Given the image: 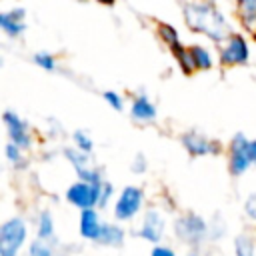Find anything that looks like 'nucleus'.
Returning a JSON list of instances; mask_svg holds the SVG:
<instances>
[{"instance_id": "obj_16", "label": "nucleus", "mask_w": 256, "mask_h": 256, "mask_svg": "<svg viewBox=\"0 0 256 256\" xmlns=\"http://www.w3.org/2000/svg\"><path fill=\"white\" fill-rule=\"evenodd\" d=\"M236 12L240 24L248 32H256V0H236Z\"/></svg>"}, {"instance_id": "obj_34", "label": "nucleus", "mask_w": 256, "mask_h": 256, "mask_svg": "<svg viewBox=\"0 0 256 256\" xmlns=\"http://www.w3.org/2000/svg\"><path fill=\"white\" fill-rule=\"evenodd\" d=\"M190 256H198V254H196V252H192V254H190Z\"/></svg>"}, {"instance_id": "obj_10", "label": "nucleus", "mask_w": 256, "mask_h": 256, "mask_svg": "<svg viewBox=\"0 0 256 256\" xmlns=\"http://www.w3.org/2000/svg\"><path fill=\"white\" fill-rule=\"evenodd\" d=\"M180 144L182 148L192 156V158H200V156H208V154H218L220 152V146L218 142L206 138L202 132H196V130H188L180 136Z\"/></svg>"}, {"instance_id": "obj_6", "label": "nucleus", "mask_w": 256, "mask_h": 256, "mask_svg": "<svg viewBox=\"0 0 256 256\" xmlns=\"http://www.w3.org/2000/svg\"><path fill=\"white\" fill-rule=\"evenodd\" d=\"M104 182V180H102ZM100 182V184H102ZM100 184H90L84 180H76L74 184L68 186L66 190V200L76 206L78 210H88V208H96L100 202Z\"/></svg>"}, {"instance_id": "obj_36", "label": "nucleus", "mask_w": 256, "mask_h": 256, "mask_svg": "<svg viewBox=\"0 0 256 256\" xmlns=\"http://www.w3.org/2000/svg\"><path fill=\"white\" fill-rule=\"evenodd\" d=\"M254 80H256V74H254Z\"/></svg>"}, {"instance_id": "obj_1", "label": "nucleus", "mask_w": 256, "mask_h": 256, "mask_svg": "<svg viewBox=\"0 0 256 256\" xmlns=\"http://www.w3.org/2000/svg\"><path fill=\"white\" fill-rule=\"evenodd\" d=\"M182 16L194 34H202L214 44H224L226 38L234 32L226 14L214 4L206 0H184L182 2Z\"/></svg>"}, {"instance_id": "obj_35", "label": "nucleus", "mask_w": 256, "mask_h": 256, "mask_svg": "<svg viewBox=\"0 0 256 256\" xmlns=\"http://www.w3.org/2000/svg\"><path fill=\"white\" fill-rule=\"evenodd\" d=\"M78 2H88V0H78Z\"/></svg>"}, {"instance_id": "obj_32", "label": "nucleus", "mask_w": 256, "mask_h": 256, "mask_svg": "<svg viewBox=\"0 0 256 256\" xmlns=\"http://www.w3.org/2000/svg\"><path fill=\"white\" fill-rule=\"evenodd\" d=\"M98 4H102V6H114L116 4V0H96Z\"/></svg>"}, {"instance_id": "obj_13", "label": "nucleus", "mask_w": 256, "mask_h": 256, "mask_svg": "<svg viewBox=\"0 0 256 256\" xmlns=\"http://www.w3.org/2000/svg\"><path fill=\"white\" fill-rule=\"evenodd\" d=\"M104 222L98 214L96 208H88V210H80V222H78V230H80V236L90 240V242H96L98 236H100V230H102Z\"/></svg>"}, {"instance_id": "obj_20", "label": "nucleus", "mask_w": 256, "mask_h": 256, "mask_svg": "<svg viewBox=\"0 0 256 256\" xmlns=\"http://www.w3.org/2000/svg\"><path fill=\"white\" fill-rule=\"evenodd\" d=\"M156 34H158V38H160L168 48L180 42V32H178V28H176L174 24H170V22H162V20L156 22Z\"/></svg>"}, {"instance_id": "obj_9", "label": "nucleus", "mask_w": 256, "mask_h": 256, "mask_svg": "<svg viewBox=\"0 0 256 256\" xmlns=\"http://www.w3.org/2000/svg\"><path fill=\"white\" fill-rule=\"evenodd\" d=\"M4 126H6V134L10 138V142H14L16 146H20L22 150H30L32 148V134L28 128V122L24 118H20L14 110H6L2 114Z\"/></svg>"}, {"instance_id": "obj_7", "label": "nucleus", "mask_w": 256, "mask_h": 256, "mask_svg": "<svg viewBox=\"0 0 256 256\" xmlns=\"http://www.w3.org/2000/svg\"><path fill=\"white\" fill-rule=\"evenodd\" d=\"M144 202V190L140 186H124L118 194V200L114 204V216L116 220H132L140 210Z\"/></svg>"}, {"instance_id": "obj_28", "label": "nucleus", "mask_w": 256, "mask_h": 256, "mask_svg": "<svg viewBox=\"0 0 256 256\" xmlns=\"http://www.w3.org/2000/svg\"><path fill=\"white\" fill-rule=\"evenodd\" d=\"M244 214L252 222H256V192H250L246 196V200H244Z\"/></svg>"}, {"instance_id": "obj_27", "label": "nucleus", "mask_w": 256, "mask_h": 256, "mask_svg": "<svg viewBox=\"0 0 256 256\" xmlns=\"http://www.w3.org/2000/svg\"><path fill=\"white\" fill-rule=\"evenodd\" d=\"M112 194H114V186L108 180H104L100 184V202H98V208H106V204L112 198Z\"/></svg>"}, {"instance_id": "obj_12", "label": "nucleus", "mask_w": 256, "mask_h": 256, "mask_svg": "<svg viewBox=\"0 0 256 256\" xmlns=\"http://www.w3.org/2000/svg\"><path fill=\"white\" fill-rule=\"evenodd\" d=\"M0 30L8 38H18L26 32V10L22 6H16L12 10L0 12Z\"/></svg>"}, {"instance_id": "obj_30", "label": "nucleus", "mask_w": 256, "mask_h": 256, "mask_svg": "<svg viewBox=\"0 0 256 256\" xmlns=\"http://www.w3.org/2000/svg\"><path fill=\"white\" fill-rule=\"evenodd\" d=\"M150 256H176V252L170 248V246H162V244H156L150 252Z\"/></svg>"}, {"instance_id": "obj_18", "label": "nucleus", "mask_w": 256, "mask_h": 256, "mask_svg": "<svg viewBox=\"0 0 256 256\" xmlns=\"http://www.w3.org/2000/svg\"><path fill=\"white\" fill-rule=\"evenodd\" d=\"M190 54H192V60H194L196 70H202V72L212 70V66H214V56H212V52H210L206 46H202V44H192V46H190Z\"/></svg>"}, {"instance_id": "obj_33", "label": "nucleus", "mask_w": 256, "mask_h": 256, "mask_svg": "<svg viewBox=\"0 0 256 256\" xmlns=\"http://www.w3.org/2000/svg\"><path fill=\"white\" fill-rule=\"evenodd\" d=\"M206 2H214V4H216V2H218V0H206Z\"/></svg>"}, {"instance_id": "obj_24", "label": "nucleus", "mask_w": 256, "mask_h": 256, "mask_svg": "<svg viewBox=\"0 0 256 256\" xmlns=\"http://www.w3.org/2000/svg\"><path fill=\"white\" fill-rule=\"evenodd\" d=\"M4 154H6V160L16 166V168H24L26 166V158H24V150L20 146H16L14 142H8L6 148H4Z\"/></svg>"}, {"instance_id": "obj_11", "label": "nucleus", "mask_w": 256, "mask_h": 256, "mask_svg": "<svg viewBox=\"0 0 256 256\" xmlns=\"http://www.w3.org/2000/svg\"><path fill=\"white\" fill-rule=\"evenodd\" d=\"M164 228H166V224H164L162 214L158 210L150 208L142 216V222H140V228H138V236L142 240H146V242L158 244L162 240V236H164Z\"/></svg>"}, {"instance_id": "obj_31", "label": "nucleus", "mask_w": 256, "mask_h": 256, "mask_svg": "<svg viewBox=\"0 0 256 256\" xmlns=\"http://www.w3.org/2000/svg\"><path fill=\"white\" fill-rule=\"evenodd\" d=\"M250 158H252V164L256 166V138L250 140Z\"/></svg>"}, {"instance_id": "obj_22", "label": "nucleus", "mask_w": 256, "mask_h": 256, "mask_svg": "<svg viewBox=\"0 0 256 256\" xmlns=\"http://www.w3.org/2000/svg\"><path fill=\"white\" fill-rule=\"evenodd\" d=\"M254 254H256L254 240L248 234H238L234 238V256H254Z\"/></svg>"}, {"instance_id": "obj_2", "label": "nucleus", "mask_w": 256, "mask_h": 256, "mask_svg": "<svg viewBox=\"0 0 256 256\" xmlns=\"http://www.w3.org/2000/svg\"><path fill=\"white\" fill-rule=\"evenodd\" d=\"M174 234L190 246H200L210 234V224L196 212H184L174 222Z\"/></svg>"}, {"instance_id": "obj_8", "label": "nucleus", "mask_w": 256, "mask_h": 256, "mask_svg": "<svg viewBox=\"0 0 256 256\" xmlns=\"http://www.w3.org/2000/svg\"><path fill=\"white\" fill-rule=\"evenodd\" d=\"M64 156L70 162V166L74 168L78 180H84V182H90V184H100L104 180L100 170H96L90 164V158H88L86 152H82V150H78L74 146V148H64Z\"/></svg>"}, {"instance_id": "obj_5", "label": "nucleus", "mask_w": 256, "mask_h": 256, "mask_svg": "<svg viewBox=\"0 0 256 256\" xmlns=\"http://www.w3.org/2000/svg\"><path fill=\"white\" fill-rule=\"evenodd\" d=\"M252 166L250 158V140L244 132H236L230 140V156H228V170L232 176H242Z\"/></svg>"}, {"instance_id": "obj_25", "label": "nucleus", "mask_w": 256, "mask_h": 256, "mask_svg": "<svg viewBox=\"0 0 256 256\" xmlns=\"http://www.w3.org/2000/svg\"><path fill=\"white\" fill-rule=\"evenodd\" d=\"M72 140H74L76 148L82 150V152H86V154H90L94 150V140H92V136L86 130H74Z\"/></svg>"}, {"instance_id": "obj_19", "label": "nucleus", "mask_w": 256, "mask_h": 256, "mask_svg": "<svg viewBox=\"0 0 256 256\" xmlns=\"http://www.w3.org/2000/svg\"><path fill=\"white\" fill-rule=\"evenodd\" d=\"M54 252H56V238H40V236H36L28 246V254L30 256H54Z\"/></svg>"}, {"instance_id": "obj_14", "label": "nucleus", "mask_w": 256, "mask_h": 256, "mask_svg": "<svg viewBox=\"0 0 256 256\" xmlns=\"http://www.w3.org/2000/svg\"><path fill=\"white\" fill-rule=\"evenodd\" d=\"M130 116H132V120L142 122V124L152 122V120L156 118V106H154V102H152L146 94H138V96L132 98Z\"/></svg>"}, {"instance_id": "obj_4", "label": "nucleus", "mask_w": 256, "mask_h": 256, "mask_svg": "<svg viewBox=\"0 0 256 256\" xmlns=\"http://www.w3.org/2000/svg\"><path fill=\"white\" fill-rule=\"evenodd\" d=\"M218 60L222 66H246L250 62V44L242 32H232L224 44H220Z\"/></svg>"}, {"instance_id": "obj_29", "label": "nucleus", "mask_w": 256, "mask_h": 256, "mask_svg": "<svg viewBox=\"0 0 256 256\" xmlns=\"http://www.w3.org/2000/svg\"><path fill=\"white\" fill-rule=\"evenodd\" d=\"M146 168H148V162H146V156L140 152V154H136L134 156V160H132V164H130V170L134 172V174H144L146 172Z\"/></svg>"}, {"instance_id": "obj_21", "label": "nucleus", "mask_w": 256, "mask_h": 256, "mask_svg": "<svg viewBox=\"0 0 256 256\" xmlns=\"http://www.w3.org/2000/svg\"><path fill=\"white\" fill-rule=\"evenodd\" d=\"M36 236H40V238H56L54 236V216H52V212L48 208L42 210L40 216H38Z\"/></svg>"}, {"instance_id": "obj_23", "label": "nucleus", "mask_w": 256, "mask_h": 256, "mask_svg": "<svg viewBox=\"0 0 256 256\" xmlns=\"http://www.w3.org/2000/svg\"><path fill=\"white\" fill-rule=\"evenodd\" d=\"M32 60H34V64H36L38 68H42L44 72H54V70L58 68L56 56H54L52 52H48V50H38V52H34Z\"/></svg>"}, {"instance_id": "obj_3", "label": "nucleus", "mask_w": 256, "mask_h": 256, "mask_svg": "<svg viewBox=\"0 0 256 256\" xmlns=\"http://www.w3.org/2000/svg\"><path fill=\"white\" fill-rule=\"evenodd\" d=\"M28 236L24 218L12 216L0 226V256H18Z\"/></svg>"}, {"instance_id": "obj_15", "label": "nucleus", "mask_w": 256, "mask_h": 256, "mask_svg": "<svg viewBox=\"0 0 256 256\" xmlns=\"http://www.w3.org/2000/svg\"><path fill=\"white\" fill-rule=\"evenodd\" d=\"M96 244H100V246H110V248H120V246L124 244V228L118 226V224H108V222H104Z\"/></svg>"}, {"instance_id": "obj_26", "label": "nucleus", "mask_w": 256, "mask_h": 256, "mask_svg": "<svg viewBox=\"0 0 256 256\" xmlns=\"http://www.w3.org/2000/svg\"><path fill=\"white\" fill-rule=\"evenodd\" d=\"M102 98H104V102H106L112 110H116V112H122V110H124V98H122L116 90H104V92H102Z\"/></svg>"}, {"instance_id": "obj_17", "label": "nucleus", "mask_w": 256, "mask_h": 256, "mask_svg": "<svg viewBox=\"0 0 256 256\" xmlns=\"http://www.w3.org/2000/svg\"><path fill=\"white\" fill-rule=\"evenodd\" d=\"M170 52H172V56H174V60H176V64H178V68H180L182 74L190 76L196 70L194 60H192V54H190V46H184L182 42H178V44L170 46Z\"/></svg>"}]
</instances>
